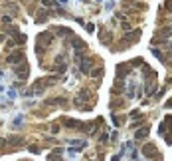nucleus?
<instances>
[{
    "mask_svg": "<svg viewBox=\"0 0 172 161\" xmlns=\"http://www.w3.org/2000/svg\"><path fill=\"white\" fill-rule=\"evenodd\" d=\"M170 64H172V60H170Z\"/></svg>",
    "mask_w": 172,
    "mask_h": 161,
    "instance_id": "nucleus-22",
    "label": "nucleus"
},
{
    "mask_svg": "<svg viewBox=\"0 0 172 161\" xmlns=\"http://www.w3.org/2000/svg\"><path fill=\"white\" fill-rule=\"evenodd\" d=\"M166 107H172V100H168V101H166Z\"/></svg>",
    "mask_w": 172,
    "mask_h": 161,
    "instance_id": "nucleus-20",
    "label": "nucleus"
},
{
    "mask_svg": "<svg viewBox=\"0 0 172 161\" xmlns=\"http://www.w3.org/2000/svg\"><path fill=\"white\" fill-rule=\"evenodd\" d=\"M146 135H148V127H142V129H139V131L135 133V137H137V139H145Z\"/></svg>",
    "mask_w": 172,
    "mask_h": 161,
    "instance_id": "nucleus-11",
    "label": "nucleus"
},
{
    "mask_svg": "<svg viewBox=\"0 0 172 161\" xmlns=\"http://www.w3.org/2000/svg\"><path fill=\"white\" fill-rule=\"evenodd\" d=\"M129 70H131V68H129V64H119V68H117V78H123V74H129Z\"/></svg>",
    "mask_w": 172,
    "mask_h": 161,
    "instance_id": "nucleus-8",
    "label": "nucleus"
},
{
    "mask_svg": "<svg viewBox=\"0 0 172 161\" xmlns=\"http://www.w3.org/2000/svg\"><path fill=\"white\" fill-rule=\"evenodd\" d=\"M8 64H14V66H20V64H24V52H14L10 54L6 58Z\"/></svg>",
    "mask_w": 172,
    "mask_h": 161,
    "instance_id": "nucleus-1",
    "label": "nucleus"
},
{
    "mask_svg": "<svg viewBox=\"0 0 172 161\" xmlns=\"http://www.w3.org/2000/svg\"><path fill=\"white\" fill-rule=\"evenodd\" d=\"M28 72H30V68L26 66V64H20V66H14V74L18 76V78H28Z\"/></svg>",
    "mask_w": 172,
    "mask_h": 161,
    "instance_id": "nucleus-3",
    "label": "nucleus"
},
{
    "mask_svg": "<svg viewBox=\"0 0 172 161\" xmlns=\"http://www.w3.org/2000/svg\"><path fill=\"white\" fill-rule=\"evenodd\" d=\"M142 155L145 157H148V159H152V157H156V147L154 145H142Z\"/></svg>",
    "mask_w": 172,
    "mask_h": 161,
    "instance_id": "nucleus-5",
    "label": "nucleus"
},
{
    "mask_svg": "<svg viewBox=\"0 0 172 161\" xmlns=\"http://www.w3.org/2000/svg\"><path fill=\"white\" fill-rule=\"evenodd\" d=\"M85 100H91V92L89 90H81L79 95H77V100H75V106H79L81 101H85Z\"/></svg>",
    "mask_w": 172,
    "mask_h": 161,
    "instance_id": "nucleus-7",
    "label": "nucleus"
},
{
    "mask_svg": "<svg viewBox=\"0 0 172 161\" xmlns=\"http://www.w3.org/2000/svg\"><path fill=\"white\" fill-rule=\"evenodd\" d=\"M42 4H44V6H47V8H50V6H52V4H53V2H52V0H42Z\"/></svg>",
    "mask_w": 172,
    "mask_h": 161,
    "instance_id": "nucleus-16",
    "label": "nucleus"
},
{
    "mask_svg": "<svg viewBox=\"0 0 172 161\" xmlns=\"http://www.w3.org/2000/svg\"><path fill=\"white\" fill-rule=\"evenodd\" d=\"M55 32H58V36H69L71 34V30L69 28H65V26H60V28H53Z\"/></svg>",
    "mask_w": 172,
    "mask_h": 161,
    "instance_id": "nucleus-10",
    "label": "nucleus"
},
{
    "mask_svg": "<svg viewBox=\"0 0 172 161\" xmlns=\"http://www.w3.org/2000/svg\"><path fill=\"white\" fill-rule=\"evenodd\" d=\"M63 125L65 127H83V123L77 119H63Z\"/></svg>",
    "mask_w": 172,
    "mask_h": 161,
    "instance_id": "nucleus-9",
    "label": "nucleus"
},
{
    "mask_svg": "<svg viewBox=\"0 0 172 161\" xmlns=\"http://www.w3.org/2000/svg\"><path fill=\"white\" fill-rule=\"evenodd\" d=\"M105 8H107V10H113V8H115V4H113V2H107Z\"/></svg>",
    "mask_w": 172,
    "mask_h": 161,
    "instance_id": "nucleus-18",
    "label": "nucleus"
},
{
    "mask_svg": "<svg viewBox=\"0 0 172 161\" xmlns=\"http://www.w3.org/2000/svg\"><path fill=\"white\" fill-rule=\"evenodd\" d=\"M77 64H79V70L81 72H83V74H91V58H83V60L81 62H77Z\"/></svg>",
    "mask_w": 172,
    "mask_h": 161,
    "instance_id": "nucleus-4",
    "label": "nucleus"
},
{
    "mask_svg": "<svg viewBox=\"0 0 172 161\" xmlns=\"http://www.w3.org/2000/svg\"><path fill=\"white\" fill-rule=\"evenodd\" d=\"M60 2H61V4H65V2H67V0H60Z\"/></svg>",
    "mask_w": 172,
    "mask_h": 161,
    "instance_id": "nucleus-21",
    "label": "nucleus"
},
{
    "mask_svg": "<svg viewBox=\"0 0 172 161\" xmlns=\"http://www.w3.org/2000/svg\"><path fill=\"white\" fill-rule=\"evenodd\" d=\"M36 16H38V18H36L38 22H44V20H47V10H40V12L36 14Z\"/></svg>",
    "mask_w": 172,
    "mask_h": 161,
    "instance_id": "nucleus-12",
    "label": "nucleus"
},
{
    "mask_svg": "<svg viewBox=\"0 0 172 161\" xmlns=\"http://www.w3.org/2000/svg\"><path fill=\"white\" fill-rule=\"evenodd\" d=\"M101 74H103V68H97L95 72H91V76H95V78H101Z\"/></svg>",
    "mask_w": 172,
    "mask_h": 161,
    "instance_id": "nucleus-13",
    "label": "nucleus"
},
{
    "mask_svg": "<svg viewBox=\"0 0 172 161\" xmlns=\"http://www.w3.org/2000/svg\"><path fill=\"white\" fill-rule=\"evenodd\" d=\"M71 44H73V48H79L77 52H81V54H83V52L87 50V44H85L83 40H81V38H75V36H73V38H71Z\"/></svg>",
    "mask_w": 172,
    "mask_h": 161,
    "instance_id": "nucleus-6",
    "label": "nucleus"
},
{
    "mask_svg": "<svg viewBox=\"0 0 172 161\" xmlns=\"http://www.w3.org/2000/svg\"><path fill=\"white\" fill-rule=\"evenodd\" d=\"M166 8H168V10H172V0H166Z\"/></svg>",
    "mask_w": 172,
    "mask_h": 161,
    "instance_id": "nucleus-19",
    "label": "nucleus"
},
{
    "mask_svg": "<svg viewBox=\"0 0 172 161\" xmlns=\"http://www.w3.org/2000/svg\"><path fill=\"white\" fill-rule=\"evenodd\" d=\"M2 22H4V24H10V22H12V16H2Z\"/></svg>",
    "mask_w": 172,
    "mask_h": 161,
    "instance_id": "nucleus-14",
    "label": "nucleus"
},
{
    "mask_svg": "<svg viewBox=\"0 0 172 161\" xmlns=\"http://www.w3.org/2000/svg\"><path fill=\"white\" fill-rule=\"evenodd\" d=\"M152 54H154L156 58H160V60H162V54H160V50H152Z\"/></svg>",
    "mask_w": 172,
    "mask_h": 161,
    "instance_id": "nucleus-17",
    "label": "nucleus"
},
{
    "mask_svg": "<svg viewBox=\"0 0 172 161\" xmlns=\"http://www.w3.org/2000/svg\"><path fill=\"white\" fill-rule=\"evenodd\" d=\"M85 28H87V32H95V26H93V24H85Z\"/></svg>",
    "mask_w": 172,
    "mask_h": 161,
    "instance_id": "nucleus-15",
    "label": "nucleus"
},
{
    "mask_svg": "<svg viewBox=\"0 0 172 161\" xmlns=\"http://www.w3.org/2000/svg\"><path fill=\"white\" fill-rule=\"evenodd\" d=\"M52 40H53V36L50 32H42L40 36H38V50H42V46L46 44V46H50L52 44Z\"/></svg>",
    "mask_w": 172,
    "mask_h": 161,
    "instance_id": "nucleus-2",
    "label": "nucleus"
}]
</instances>
